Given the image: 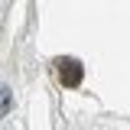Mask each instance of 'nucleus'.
I'll list each match as a JSON object with an SVG mask.
<instances>
[{"label":"nucleus","instance_id":"1","mask_svg":"<svg viewBox=\"0 0 130 130\" xmlns=\"http://www.w3.org/2000/svg\"><path fill=\"white\" fill-rule=\"evenodd\" d=\"M55 68H59V81H62L65 88H78L81 78H85V65L78 59H59Z\"/></svg>","mask_w":130,"mask_h":130},{"label":"nucleus","instance_id":"2","mask_svg":"<svg viewBox=\"0 0 130 130\" xmlns=\"http://www.w3.org/2000/svg\"><path fill=\"white\" fill-rule=\"evenodd\" d=\"M10 111H13V91L7 85H0V117H7Z\"/></svg>","mask_w":130,"mask_h":130}]
</instances>
